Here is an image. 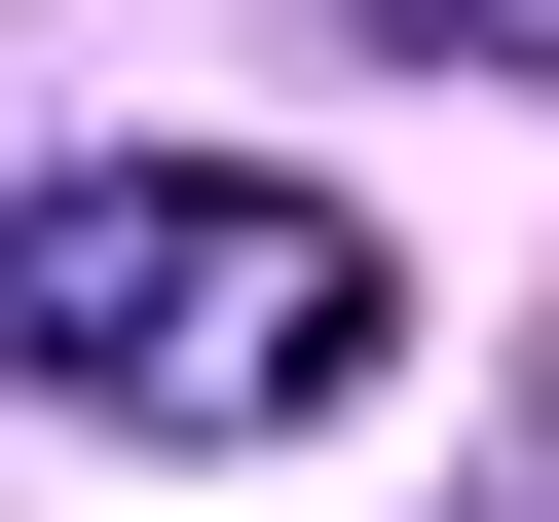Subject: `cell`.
Masks as SVG:
<instances>
[{"mask_svg":"<svg viewBox=\"0 0 559 522\" xmlns=\"http://www.w3.org/2000/svg\"><path fill=\"white\" fill-rule=\"evenodd\" d=\"M411 38H485V75H559V0H411Z\"/></svg>","mask_w":559,"mask_h":522,"instance_id":"obj_2","label":"cell"},{"mask_svg":"<svg viewBox=\"0 0 559 522\" xmlns=\"http://www.w3.org/2000/svg\"><path fill=\"white\" fill-rule=\"evenodd\" d=\"M0 336H38V411H112V448H261V411H336L411 336V261L336 187H261V150H75L0 224Z\"/></svg>","mask_w":559,"mask_h":522,"instance_id":"obj_1","label":"cell"}]
</instances>
